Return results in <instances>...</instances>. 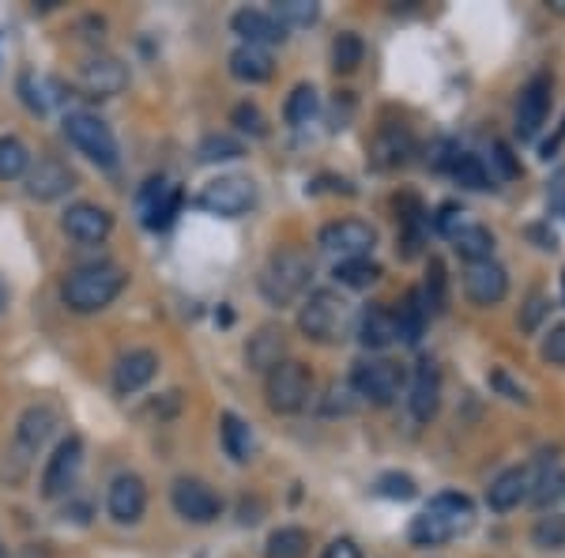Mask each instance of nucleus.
I'll use <instances>...</instances> for the list:
<instances>
[{"mask_svg": "<svg viewBox=\"0 0 565 558\" xmlns=\"http://www.w3.org/2000/svg\"><path fill=\"white\" fill-rule=\"evenodd\" d=\"M125 272L117 264H84L72 269L61 283V302L72 314H98L125 291Z\"/></svg>", "mask_w": 565, "mask_h": 558, "instance_id": "1", "label": "nucleus"}, {"mask_svg": "<svg viewBox=\"0 0 565 558\" xmlns=\"http://www.w3.org/2000/svg\"><path fill=\"white\" fill-rule=\"evenodd\" d=\"M471 517H476V509H471L468 494H460V491L437 494V498H430V506L412 520V544L415 547L449 544V539H457L460 533H468Z\"/></svg>", "mask_w": 565, "mask_h": 558, "instance_id": "2", "label": "nucleus"}, {"mask_svg": "<svg viewBox=\"0 0 565 558\" xmlns=\"http://www.w3.org/2000/svg\"><path fill=\"white\" fill-rule=\"evenodd\" d=\"M354 325V306L340 291H313L306 302H302V314H298V328L317 344H340L348 340Z\"/></svg>", "mask_w": 565, "mask_h": 558, "instance_id": "3", "label": "nucleus"}, {"mask_svg": "<svg viewBox=\"0 0 565 558\" xmlns=\"http://www.w3.org/2000/svg\"><path fill=\"white\" fill-rule=\"evenodd\" d=\"M309 276H313V261L302 250H279L276 257L268 261V269L260 272V295L271 302V306H290L306 295Z\"/></svg>", "mask_w": 565, "mask_h": 558, "instance_id": "4", "label": "nucleus"}, {"mask_svg": "<svg viewBox=\"0 0 565 558\" xmlns=\"http://www.w3.org/2000/svg\"><path fill=\"white\" fill-rule=\"evenodd\" d=\"M268 408L279 411V415H295L309 404L313 397V373H309L306 362L282 359L276 370L268 373Z\"/></svg>", "mask_w": 565, "mask_h": 558, "instance_id": "5", "label": "nucleus"}, {"mask_svg": "<svg viewBox=\"0 0 565 558\" xmlns=\"http://www.w3.org/2000/svg\"><path fill=\"white\" fill-rule=\"evenodd\" d=\"M257 204V186L242 173H226V178H215L200 189L196 197V208L207 215H218V219H238L245 215L249 208Z\"/></svg>", "mask_w": 565, "mask_h": 558, "instance_id": "6", "label": "nucleus"}, {"mask_svg": "<svg viewBox=\"0 0 565 558\" xmlns=\"http://www.w3.org/2000/svg\"><path fill=\"white\" fill-rule=\"evenodd\" d=\"M65 136L87 155L90 162H98L103 170L117 167V140H114V133H109V125L98 122L95 114H84V109L68 114L65 117Z\"/></svg>", "mask_w": 565, "mask_h": 558, "instance_id": "7", "label": "nucleus"}, {"mask_svg": "<svg viewBox=\"0 0 565 558\" xmlns=\"http://www.w3.org/2000/svg\"><path fill=\"white\" fill-rule=\"evenodd\" d=\"M351 389L359 392L362 400H370V404L388 408L392 400L399 397V389H404V366H396L388 359L359 362V366H354V373H351Z\"/></svg>", "mask_w": 565, "mask_h": 558, "instance_id": "8", "label": "nucleus"}, {"mask_svg": "<svg viewBox=\"0 0 565 558\" xmlns=\"http://www.w3.org/2000/svg\"><path fill=\"white\" fill-rule=\"evenodd\" d=\"M79 468H84V442H79L76 434H68L42 468V498H61V494H68L76 487Z\"/></svg>", "mask_w": 565, "mask_h": 558, "instance_id": "9", "label": "nucleus"}, {"mask_svg": "<svg viewBox=\"0 0 565 558\" xmlns=\"http://www.w3.org/2000/svg\"><path fill=\"white\" fill-rule=\"evenodd\" d=\"M181 204H185V193L178 186H170L167 178H151L143 181L140 189V215L148 231H167L170 223L178 219Z\"/></svg>", "mask_w": 565, "mask_h": 558, "instance_id": "10", "label": "nucleus"}, {"mask_svg": "<svg viewBox=\"0 0 565 558\" xmlns=\"http://www.w3.org/2000/svg\"><path fill=\"white\" fill-rule=\"evenodd\" d=\"M170 502H174L178 517L193 520V525H212V520L223 514V502H218V494L207 487L204 480H189V475H181V480L174 483Z\"/></svg>", "mask_w": 565, "mask_h": 558, "instance_id": "11", "label": "nucleus"}, {"mask_svg": "<svg viewBox=\"0 0 565 558\" xmlns=\"http://www.w3.org/2000/svg\"><path fill=\"white\" fill-rule=\"evenodd\" d=\"M373 242H377V234H373V227L362 223V219H335V223H328L321 231V245L328 253H340L343 261L366 257L373 250Z\"/></svg>", "mask_w": 565, "mask_h": 558, "instance_id": "12", "label": "nucleus"}, {"mask_svg": "<svg viewBox=\"0 0 565 558\" xmlns=\"http://www.w3.org/2000/svg\"><path fill=\"white\" fill-rule=\"evenodd\" d=\"M76 186V173H72L61 159H39L26 170V197L50 204V200L68 197V189Z\"/></svg>", "mask_w": 565, "mask_h": 558, "instance_id": "13", "label": "nucleus"}, {"mask_svg": "<svg viewBox=\"0 0 565 558\" xmlns=\"http://www.w3.org/2000/svg\"><path fill=\"white\" fill-rule=\"evenodd\" d=\"M106 509L117 525H136V520L143 517V509H148V487H143L140 475H132V472L117 475V480L109 483Z\"/></svg>", "mask_w": 565, "mask_h": 558, "instance_id": "14", "label": "nucleus"}, {"mask_svg": "<svg viewBox=\"0 0 565 558\" xmlns=\"http://www.w3.org/2000/svg\"><path fill=\"white\" fill-rule=\"evenodd\" d=\"M61 227H65V234L76 238V242L95 245V242H106L109 231H114V215H109L106 208L90 204V200H79V204H72L65 212Z\"/></svg>", "mask_w": 565, "mask_h": 558, "instance_id": "15", "label": "nucleus"}, {"mask_svg": "<svg viewBox=\"0 0 565 558\" xmlns=\"http://www.w3.org/2000/svg\"><path fill=\"white\" fill-rule=\"evenodd\" d=\"M463 295L476 302V306H498V302L509 295L505 269L494 261L468 264V272H463Z\"/></svg>", "mask_w": 565, "mask_h": 558, "instance_id": "16", "label": "nucleus"}, {"mask_svg": "<svg viewBox=\"0 0 565 558\" xmlns=\"http://www.w3.org/2000/svg\"><path fill=\"white\" fill-rule=\"evenodd\" d=\"M79 87H84L90 98H114L129 87V69L117 57H90L87 65L79 69Z\"/></svg>", "mask_w": 565, "mask_h": 558, "instance_id": "17", "label": "nucleus"}, {"mask_svg": "<svg viewBox=\"0 0 565 558\" xmlns=\"http://www.w3.org/2000/svg\"><path fill=\"white\" fill-rule=\"evenodd\" d=\"M159 373V355L148 351V347H136V351H125L114 366V392L117 397H132L140 392L148 381Z\"/></svg>", "mask_w": 565, "mask_h": 558, "instance_id": "18", "label": "nucleus"}, {"mask_svg": "<svg viewBox=\"0 0 565 558\" xmlns=\"http://www.w3.org/2000/svg\"><path fill=\"white\" fill-rule=\"evenodd\" d=\"M546 109H551V76H535L527 80V87L516 98V136L521 140H532L540 133Z\"/></svg>", "mask_w": 565, "mask_h": 558, "instance_id": "19", "label": "nucleus"}, {"mask_svg": "<svg viewBox=\"0 0 565 558\" xmlns=\"http://www.w3.org/2000/svg\"><path fill=\"white\" fill-rule=\"evenodd\" d=\"M532 487H535V468H509L490 483L487 506L494 509V514H509V509H516L524 498H532Z\"/></svg>", "mask_w": 565, "mask_h": 558, "instance_id": "20", "label": "nucleus"}, {"mask_svg": "<svg viewBox=\"0 0 565 558\" xmlns=\"http://www.w3.org/2000/svg\"><path fill=\"white\" fill-rule=\"evenodd\" d=\"M407 408L418 423H430L441 408V373H437L434 362H418L415 378H412V389H407Z\"/></svg>", "mask_w": 565, "mask_h": 558, "instance_id": "21", "label": "nucleus"}, {"mask_svg": "<svg viewBox=\"0 0 565 558\" xmlns=\"http://www.w3.org/2000/svg\"><path fill=\"white\" fill-rule=\"evenodd\" d=\"M287 359V333L279 325H264L249 336L245 344V362L257 373H271L276 366Z\"/></svg>", "mask_w": 565, "mask_h": 558, "instance_id": "22", "label": "nucleus"}, {"mask_svg": "<svg viewBox=\"0 0 565 558\" xmlns=\"http://www.w3.org/2000/svg\"><path fill=\"white\" fill-rule=\"evenodd\" d=\"M234 34H242L245 45H276L287 39V27H282L276 15H268V12H257V8H242V12H234Z\"/></svg>", "mask_w": 565, "mask_h": 558, "instance_id": "23", "label": "nucleus"}, {"mask_svg": "<svg viewBox=\"0 0 565 558\" xmlns=\"http://www.w3.org/2000/svg\"><path fill=\"white\" fill-rule=\"evenodd\" d=\"M359 340L370 351H385L388 344H396V314L388 306H366L359 317Z\"/></svg>", "mask_w": 565, "mask_h": 558, "instance_id": "24", "label": "nucleus"}, {"mask_svg": "<svg viewBox=\"0 0 565 558\" xmlns=\"http://www.w3.org/2000/svg\"><path fill=\"white\" fill-rule=\"evenodd\" d=\"M218 438H223V450L234 464H249L253 453H257L249 423H245L242 415H234V411H223V415H218Z\"/></svg>", "mask_w": 565, "mask_h": 558, "instance_id": "25", "label": "nucleus"}, {"mask_svg": "<svg viewBox=\"0 0 565 558\" xmlns=\"http://www.w3.org/2000/svg\"><path fill=\"white\" fill-rule=\"evenodd\" d=\"M271 53L260 50V45H238V50L231 53V76L242 80V84H264V80H271Z\"/></svg>", "mask_w": 565, "mask_h": 558, "instance_id": "26", "label": "nucleus"}, {"mask_svg": "<svg viewBox=\"0 0 565 558\" xmlns=\"http://www.w3.org/2000/svg\"><path fill=\"white\" fill-rule=\"evenodd\" d=\"M53 427H57V411H53L50 404H34V408H26V411H23L15 438H20L23 450H39L45 438L53 434Z\"/></svg>", "mask_w": 565, "mask_h": 558, "instance_id": "27", "label": "nucleus"}, {"mask_svg": "<svg viewBox=\"0 0 565 558\" xmlns=\"http://www.w3.org/2000/svg\"><path fill=\"white\" fill-rule=\"evenodd\" d=\"M412 148H415L412 133L399 129V125H388V129H381V136L373 140V159H377V167H404Z\"/></svg>", "mask_w": 565, "mask_h": 558, "instance_id": "28", "label": "nucleus"}, {"mask_svg": "<svg viewBox=\"0 0 565 558\" xmlns=\"http://www.w3.org/2000/svg\"><path fill=\"white\" fill-rule=\"evenodd\" d=\"M452 245H457V253L468 264H479V261H490V253H494V234L479 223H463L460 231L452 234Z\"/></svg>", "mask_w": 565, "mask_h": 558, "instance_id": "29", "label": "nucleus"}, {"mask_svg": "<svg viewBox=\"0 0 565 558\" xmlns=\"http://www.w3.org/2000/svg\"><path fill=\"white\" fill-rule=\"evenodd\" d=\"M426 317H430V314H426L418 291H407V298L399 302V309H396V340H404V344H418V340H423Z\"/></svg>", "mask_w": 565, "mask_h": 558, "instance_id": "30", "label": "nucleus"}, {"mask_svg": "<svg viewBox=\"0 0 565 558\" xmlns=\"http://www.w3.org/2000/svg\"><path fill=\"white\" fill-rule=\"evenodd\" d=\"M306 551H309V533L298 525L276 528V533L268 536V547H264L268 558H306Z\"/></svg>", "mask_w": 565, "mask_h": 558, "instance_id": "31", "label": "nucleus"}, {"mask_svg": "<svg viewBox=\"0 0 565 558\" xmlns=\"http://www.w3.org/2000/svg\"><path fill=\"white\" fill-rule=\"evenodd\" d=\"M26 170H31V151H26V144L15 140V136H0V181L26 178Z\"/></svg>", "mask_w": 565, "mask_h": 558, "instance_id": "32", "label": "nucleus"}, {"mask_svg": "<svg viewBox=\"0 0 565 558\" xmlns=\"http://www.w3.org/2000/svg\"><path fill=\"white\" fill-rule=\"evenodd\" d=\"M317 114V87L313 84H298L287 95V106H282V117H287L290 129H302V125L313 122Z\"/></svg>", "mask_w": 565, "mask_h": 558, "instance_id": "33", "label": "nucleus"}, {"mask_svg": "<svg viewBox=\"0 0 565 558\" xmlns=\"http://www.w3.org/2000/svg\"><path fill=\"white\" fill-rule=\"evenodd\" d=\"M335 280H340L343 287H351V291H362V287H370V283L381 280V264L370 261V257L340 261V264H335Z\"/></svg>", "mask_w": 565, "mask_h": 558, "instance_id": "34", "label": "nucleus"}, {"mask_svg": "<svg viewBox=\"0 0 565 558\" xmlns=\"http://www.w3.org/2000/svg\"><path fill=\"white\" fill-rule=\"evenodd\" d=\"M196 155H200V162H231V159H242L245 144L234 140V136H226V133H212V136L200 140Z\"/></svg>", "mask_w": 565, "mask_h": 558, "instance_id": "35", "label": "nucleus"}, {"mask_svg": "<svg viewBox=\"0 0 565 558\" xmlns=\"http://www.w3.org/2000/svg\"><path fill=\"white\" fill-rule=\"evenodd\" d=\"M452 178H457L463 189H471V193L490 189V173H487V167H482V159L479 155H468V151L457 155V162H452Z\"/></svg>", "mask_w": 565, "mask_h": 558, "instance_id": "36", "label": "nucleus"}, {"mask_svg": "<svg viewBox=\"0 0 565 558\" xmlns=\"http://www.w3.org/2000/svg\"><path fill=\"white\" fill-rule=\"evenodd\" d=\"M362 57H366V45H362L359 34L348 31L332 42V69L335 72H354L362 65Z\"/></svg>", "mask_w": 565, "mask_h": 558, "instance_id": "37", "label": "nucleus"}, {"mask_svg": "<svg viewBox=\"0 0 565 558\" xmlns=\"http://www.w3.org/2000/svg\"><path fill=\"white\" fill-rule=\"evenodd\" d=\"M423 306H426V314H441L445 309V264L430 257V272H426V291L423 295Z\"/></svg>", "mask_w": 565, "mask_h": 558, "instance_id": "38", "label": "nucleus"}, {"mask_svg": "<svg viewBox=\"0 0 565 558\" xmlns=\"http://www.w3.org/2000/svg\"><path fill=\"white\" fill-rule=\"evenodd\" d=\"M532 539L546 551H562L565 547V517L562 514H551V517H540V525L532 528Z\"/></svg>", "mask_w": 565, "mask_h": 558, "instance_id": "39", "label": "nucleus"}, {"mask_svg": "<svg viewBox=\"0 0 565 558\" xmlns=\"http://www.w3.org/2000/svg\"><path fill=\"white\" fill-rule=\"evenodd\" d=\"M317 12H321V8H317L313 0H279V4H276V20L279 23L309 27V23L317 20Z\"/></svg>", "mask_w": 565, "mask_h": 558, "instance_id": "40", "label": "nucleus"}, {"mask_svg": "<svg viewBox=\"0 0 565 558\" xmlns=\"http://www.w3.org/2000/svg\"><path fill=\"white\" fill-rule=\"evenodd\" d=\"M381 494V498H396V502H407V498H415V480L412 475H404V472H385L377 480V487H373Z\"/></svg>", "mask_w": 565, "mask_h": 558, "instance_id": "41", "label": "nucleus"}, {"mask_svg": "<svg viewBox=\"0 0 565 558\" xmlns=\"http://www.w3.org/2000/svg\"><path fill=\"white\" fill-rule=\"evenodd\" d=\"M231 122L238 133H249V136H264L268 133V125H264V114L253 103H238L231 109Z\"/></svg>", "mask_w": 565, "mask_h": 558, "instance_id": "42", "label": "nucleus"}, {"mask_svg": "<svg viewBox=\"0 0 565 558\" xmlns=\"http://www.w3.org/2000/svg\"><path fill=\"white\" fill-rule=\"evenodd\" d=\"M546 306H551V302H546L543 291H532V295H527L524 314H521V328H524V333H535V328H540V322L546 317Z\"/></svg>", "mask_w": 565, "mask_h": 558, "instance_id": "43", "label": "nucleus"}, {"mask_svg": "<svg viewBox=\"0 0 565 558\" xmlns=\"http://www.w3.org/2000/svg\"><path fill=\"white\" fill-rule=\"evenodd\" d=\"M543 359L554 366H565V325L551 328V336L543 340Z\"/></svg>", "mask_w": 565, "mask_h": 558, "instance_id": "44", "label": "nucleus"}, {"mask_svg": "<svg viewBox=\"0 0 565 558\" xmlns=\"http://www.w3.org/2000/svg\"><path fill=\"white\" fill-rule=\"evenodd\" d=\"M434 223H437V231L452 238V234H457L460 227H463V212H460L457 204H441V212H437V219H434Z\"/></svg>", "mask_w": 565, "mask_h": 558, "instance_id": "45", "label": "nucleus"}, {"mask_svg": "<svg viewBox=\"0 0 565 558\" xmlns=\"http://www.w3.org/2000/svg\"><path fill=\"white\" fill-rule=\"evenodd\" d=\"M321 558H362V551L354 539H332V544L321 551Z\"/></svg>", "mask_w": 565, "mask_h": 558, "instance_id": "46", "label": "nucleus"}, {"mask_svg": "<svg viewBox=\"0 0 565 558\" xmlns=\"http://www.w3.org/2000/svg\"><path fill=\"white\" fill-rule=\"evenodd\" d=\"M494 159H498V167L505 170V178H516L521 173V162L513 159V151H509V144H494Z\"/></svg>", "mask_w": 565, "mask_h": 558, "instance_id": "47", "label": "nucleus"}, {"mask_svg": "<svg viewBox=\"0 0 565 558\" xmlns=\"http://www.w3.org/2000/svg\"><path fill=\"white\" fill-rule=\"evenodd\" d=\"M562 140H565V122L558 125V133H554V140H546V144H543V155H546V159H551V151H558V148H562Z\"/></svg>", "mask_w": 565, "mask_h": 558, "instance_id": "48", "label": "nucleus"}, {"mask_svg": "<svg viewBox=\"0 0 565 558\" xmlns=\"http://www.w3.org/2000/svg\"><path fill=\"white\" fill-rule=\"evenodd\" d=\"M4 302H8V295H4V287H0V309H4Z\"/></svg>", "mask_w": 565, "mask_h": 558, "instance_id": "49", "label": "nucleus"}, {"mask_svg": "<svg viewBox=\"0 0 565 558\" xmlns=\"http://www.w3.org/2000/svg\"><path fill=\"white\" fill-rule=\"evenodd\" d=\"M562 287H565V272H562Z\"/></svg>", "mask_w": 565, "mask_h": 558, "instance_id": "50", "label": "nucleus"}]
</instances>
